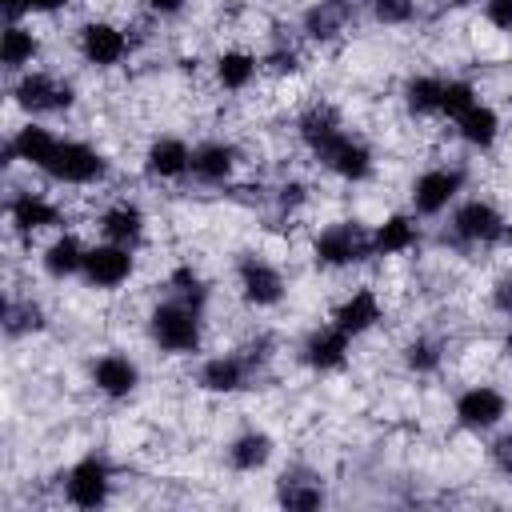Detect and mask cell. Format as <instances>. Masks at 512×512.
<instances>
[{"label": "cell", "instance_id": "obj_1", "mask_svg": "<svg viewBox=\"0 0 512 512\" xmlns=\"http://www.w3.org/2000/svg\"><path fill=\"white\" fill-rule=\"evenodd\" d=\"M148 340L164 356H192L204 344V312H196V308L164 296L148 312Z\"/></svg>", "mask_w": 512, "mask_h": 512}, {"label": "cell", "instance_id": "obj_2", "mask_svg": "<svg viewBox=\"0 0 512 512\" xmlns=\"http://www.w3.org/2000/svg\"><path fill=\"white\" fill-rule=\"evenodd\" d=\"M108 156L96 148V144H88V140H68V136H60L56 140V148H52V156L44 160V176L52 180V184H68V188H92V184H100V180H108Z\"/></svg>", "mask_w": 512, "mask_h": 512}, {"label": "cell", "instance_id": "obj_3", "mask_svg": "<svg viewBox=\"0 0 512 512\" xmlns=\"http://www.w3.org/2000/svg\"><path fill=\"white\" fill-rule=\"evenodd\" d=\"M264 348H268V344L260 340V344H248V348H240V352L208 356V360L196 368V384H200L204 392H212V396H232V392L252 388V380H256L260 364L268 360V352H264Z\"/></svg>", "mask_w": 512, "mask_h": 512}, {"label": "cell", "instance_id": "obj_4", "mask_svg": "<svg viewBox=\"0 0 512 512\" xmlns=\"http://www.w3.org/2000/svg\"><path fill=\"white\" fill-rule=\"evenodd\" d=\"M312 260H316V268H328V272L364 264V260H372V232H364L352 220H336L312 236Z\"/></svg>", "mask_w": 512, "mask_h": 512}, {"label": "cell", "instance_id": "obj_5", "mask_svg": "<svg viewBox=\"0 0 512 512\" xmlns=\"http://www.w3.org/2000/svg\"><path fill=\"white\" fill-rule=\"evenodd\" d=\"M12 100L16 108H24L28 116H60L76 104V88L72 80L56 76V72H44V68H28L16 76L12 84Z\"/></svg>", "mask_w": 512, "mask_h": 512}, {"label": "cell", "instance_id": "obj_6", "mask_svg": "<svg viewBox=\"0 0 512 512\" xmlns=\"http://www.w3.org/2000/svg\"><path fill=\"white\" fill-rule=\"evenodd\" d=\"M64 500L80 512H96L112 500V464L100 452L80 456L68 472H64Z\"/></svg>", "mask_w": 512, "mask_h": 512}, {"label": "cell", "instance_id": "obj_7", "mask_svg": "<svg viewBox=\"0 0 512 512\" xmlns=\"http://www.w3.org/2000/svg\"><path fill=\"white\" fill-rule=\"evenodd\" d=\"M76 52L88 68H120L132 56V36L112 20H84L76 28Z\"/></svg>", "mask_w": 512, "mask_h": 512}, {"label": "cell", "instance_id": "obj_8", "mask_svg": "<svg viewBox=\"0 0 512 512\" xmlns=\"http://www.w3.org/2000/svg\"><path fill=\"white\" fill-rule=\"evenodd\" d=\"M504 212L492 200H460L452 208V240L464 248H492L496 240H504Z\"/></svg>", "mask_w": 512, "mask_h": 512}, {"label": "cell", "instance_id": "obj_9", "mask_svg": "<svg viewBox=\"0 0 512 512\" xmlns=\"http://www.w3.org/2000/svg\"><path fill=\"white\" fill-rule=\"evenodd\" d=\"M236 288H240V300L248 308H276L288 296L284 272L268 256H256V252H244L236 260Z\"/></svg>", "mask_w": 512, "mask_h": 512}, {"label": "cell", "instance_id": "obj_10", "mask_svg": "<svg viewBox=\"0 0 512 512\" xmlns=\"http://www.w3.org/2000/svg\"><path fill=\"white\" fill-rule=\"evenodd\" d=\"M464 192V168L456 164H436V168H424L416 180H412V212L416 216H440L448 212Z\"/></svg>", "mask_w": 512, "mask_h": 512}, {"label": "cell", "instance_id": "obj_11", "mask_svg": "<svg viewBox=\"0 0 512 512\" xmlns=\"http://www.w3.org/2000/svg\"><path fill=\"white\" fill-rule=\"evenodd\" d=\"M132 252H136V248H124V244H112V240L92 244L88 256H84L80 280H84L88 288H96V292H116V288H124V284L136 276V256H132Z\"/></svg>", "mask_w": 512, "mask_h": 512}, {"label": "cell", "instance_id": "obj_12", "mask_svg": "<svg viewBox=\"0 0 512 512\" xmlns=\"http://www.w3.org/2000/svg\"><path fill=\"white\" fill-rule=\"evenodd\" d=\"M316 160H320L332 176H340V180H348V184H364V180L376 172V156H372L368 140L356 136V132H344V128L316 152Z\"/></svg>", "mask_w": 512, "mask_h": 512}, {"label": "cell", "instance_id": "obj_13", "mask_svg": "<svg viewBox=\"0 0 512 512\" xmlns=\"http://www.w3.org/2000/svg\"><path fill=\"white\" fill-rule=\"evenodd\" d=\"M452 416H456V424L464 428V432H492L504 416H508V396L496 388V384H472V388H464L460 396H456V404H452Z\"/></svg>", "mask_w": 512, "mask_h": 512}, {"label": "cell", "instance_id": "obj_14", "mask_svg": "<svg viewBox=\"0 0 512 512\" xmlns=\"http://www.w3.org/2000/svg\"><path fill=\"white\" fill-rule=\"evenodd\" d=\"M8 224L20 232V236H36V232H52L64 224V208L44 196V192H32V188H20L8 196Z\"/></svg>", "mask_w": 512, "mask_h": 512}, {"label": "cell", "instance_id": "obj_15", "mask_svg": "<svg viewBox=\"0 0 512 512\" xmlns=\"http://www.w3.org/2000/svg\"><path fill=\"white\" fill-rule=\"evenodd\" d=\"M88 380L108 400H128L140 388V364L128 352H100L88 364Z\"/></svg>", "mask_w": 512, "mask_h": 512}, {"label": "cell", "instance_id": "obj_16", "mask_svg": "<svg viewBox=\"0 0 512 512\" xmlns=\"http://www.w3.org/2000/svg\"><path fill=\"white\" fill-rule=\"evenodd\" d=\"M236 168H240V148L232 140H200L192 148V180L204 188L232 184Z\"/></svg>", "mask_w": 512, "mask_h": 512}, {"label": "cell", "instance_id": "obj_17", "mask_svg": "<svg viewBox=\"0 0 512 512\" xmlns=\"http://www.w3.org/2000/svg\"><path fill=\"white\" fill-rule=\"evenodd\" d=\"M348 352H352V336H348L344 328H336L332 320H328V324H316V328L300 340V360H304L312 372H336V368H344Z\"/></svg>", "mask_w": 512, "mask_h": 512}, {"label": "cell", "instance_id": "obj_18", "mask_svg": "<svg viewBox=\"0 0 512 512\" xmlns=\"http://www.w3.org/2000/svg\"><path fill=\"white\" fill-rule=\"evenodd\" d=\"M144 172L156 184H176V180L192 176V144L180 136H156L144 148Z\"/></svg>", "mask_w": 512, "mask_h": 512}, {"label": "cell", "instance_id": "obj_19", "mask_svg": "<svg viewBox=\"0 0 512 512\" xmlns=\"http://www.w3.org/2000/svg\"><path fill=\"white\" fill-rule=\"evenodd\" d=\"M380 320H384V304H380L376 288H352V292L332 308V324L344 328L352 340L364 336V332H372Z\"/></svg>", "mask_w": 512, "mask_h": 512}, {"label": "cell", "instance_id": "obj_20", "mask_svg": "<svg viewBox=\"0 0 512 512\" xmlns=\"http://www.w3.org/2000/svg\"><path fill=\"white\" fill-rule=\"evenodd\" d=\"M96 228H100L104 240L124 244V248H136V244L144 240V232H148V220H144V208H140V204L116 200V204H108V208L100 212Z\"/></svg>", "mask_w": 512, "mask_h": 512}, {"label": "cell", "instance_id": "obj_21", "mask_svg": "<svg viewBox=\"0 0 512 512\" xmlns=\"http://www.w3.org/2000/svg\"><path fill=\"white\" fill-rule=\"evenodd\" d=\"M56 132L52 128H44V124H36V120H28L24 128H16L12 132V140L4 144V160L12 164V160H20V164H28V168H44V160L52 156V148H56Z\"/></svg>", "mask_w": 512, "mask_h": 512}, {"label": "cell", "instance_id": "obj_22", "mask_svg": "<svg viewBox=\"0 0 512 512\" xmlns=\"http://www.w3.org/2000/svg\"><path fill=\"white\" fill-rule=\"evenodd\" d=\"M84 256H88V244L72 232H60L48 240V248L40 252V268L48 280H72L84 272Z\"/></svg>", "mask_w": 512, "mask_h": 512}, {"label": "cell", "instance_id": "obj_23", "mask_svg": "<svg viewBox=\"0 0 512 512\" xmlns=\"http://www.w3.org/2000/svg\"><path fill=\"white\" fill-rule=\"evenodd\" d=\"M420 244V224L408 212H392L372 228V256H404Z\"/></svg>", "mask_w": 512, "mask_h": 512}, {"label": "cell", "instance_id": "obj_24", "mask_svg": "<svg viewBox=\"0 0 512 512\" xmlns=\"http://www.w3.org/2000/svg\"><path fill=\"white\" fill-rule=\"evenodd\" d=\"M456 136L468 144V148H476V152H488L496 140H500V112L492 108V104H484V100H476L468 112H460L456 120Z\"/></svg>", "mask_w": 512, "mask_h": 512}, {"label": "cell", "instance_id": "obj_25", "mask_svg": "<svg viewBox=\"0 0 512 512\" xmlns=\"http://www.w3.org/2000/svg\"><path fill=\"white\" fill-rule=\"evenodd\" d=\"M272 456H276V440L264 428H244L228 444V464L236 472H260L272 464Z\"/></svg>", "mask_w": 512, "mask_h": 512}, {"label": "cell", "instance_id": "obj_26", "mask_svg": "<svg viewBox=\"0 0 512 512\" xmlns=\"http://www.w3.org/2000/svg\"><path fill=\"white\" fill-rule=\"evenodd\" d=\"M348 16H352L348 0H316V4L300 16V32H304L312 44H328V40H336V36L344 32Z\"/></svg>", "mask_w": 512, "mask_h": 512}, {"label": "cell", "instance_id": "obj_27", "mask_svg": "<svg viewBox=\"0 0 512 512\" xmlns=\"http://www.w3.org/2000/svg\"><path fill=\"white\" fill-rule=\"evenodd\" d=\"M344 128V120H340V112L332 108V104H308L304 112H300V120H296V136H300V144L316 156L336 132Z\"/></svg>", "mask_w": 512, "mask_h": 512}, {"label": "cell", "instance_id": "obj_28", "mask_svg": "<svg viewBox=\"0 0 512 512\" xmlns=\"http://www.w3.org/2000/svg\"><path fill=\"white\" fill-rule=\"evenodd\" d=\"M212 72H216V84L224 92H244V88H252V80L260 72V60L248 48H224L212 60Z\"/></svg>", "mask_w": 512, "mask_h": 512}, {"label": "cell", "instance_id": "obj_29", "mask_svg": "<svg viewBox=\"0 0 512 512\" xmlns=\"http://www.w3.org/2000/svg\"><path fill=\"white\" fill-rule=\"evenodd\" d=\"M40 56V36L24 24V20H8L4 24V44H0V60L8 72H28V64Z\"/></svg>", "mask_w": 512, "mask_h": 512}, {"label": "cell", "instance_id": "obj_30", "mask_svg": "<svg viewBox=\"0 0 512 512\" xmlns=\"http://www.w3.org/2000/svg\"><path fill=\"white\" fill-rule=\"evenodd\" d=\"M404 108L408 116H440V96H444V76H432V72H420V76H408L404 88Z\"/></svg>", "mask_w": 512, "mask_h": 512}, {"label": "cell", "instance_id": "obj_31", "mask_svg": "<svg viewBox=\"0 0 512 512\" xmlns=\"http://www.w3.org/2000/svg\"><path fill=\"white\" fill-rule=\"evenodd\" d=\"M44 324H48V316H44V308L32 296H8V304H4V332H8V340L36 336V332H44Z\"/></svg>", "mask_w": 512, "mask_h": 512}, {"label": "cell", "instance_id": "obj_32", "mask_svg": "<svg viewBox=\"0 0 512 512\" xmlns=\"http://www.w3.org/2000/svg\"><path fill=\"white\" fill-rule=\"evenodd\" d=\"M168 296L172 300H180V304H188V308H196V312H204L208 308V280L192 268V264H180V268H172V276H168Z\"/></svg>", "mask_w": 512, "mask_h": 512}, {"label": "cell", "instance_id": "obj_33", "mask_svg": "<svg viewBox=\"0 0 512 512\" xmlns=\"http://www.w3.org/2000/svg\"><path fill=\"white\" fill-rule=\"evenodd\" d=\"M400 356H404V368H408V372L432 376V372L444 364V344H440L436 336H412Z\"/></svg>", "mask_w": 512, "mask_h": 512}, {"label": "cell", "instance_id": "obj_34", "mask_svg": "<svg viewBox=\"0 0 512 512\" xmlns=\"http://www.w3.org/2000/svg\"><path fill=\"white\" fill-rule=\"evenodd\" d=\"M276 500H280L284 508L308 512V508H320V504H324V488H320V480H312V476H284Z\"/></svg>", "mask_w": 512, "mask_h": 512}, {"label": "cell", "instance_id": "obj_35", "mask_svg": "<svg viewBox=\"0 0 512 512\" xmlns=\"http://www.w3.org/2000/svg\"><path fill=\"white\" fill-rule=\"evenodd\" d=\"M476 100H480V92H476L472 80H464V76H448V80H444V96H440V116L456 120V116L468 112Z\"/></svg>", "mask_w": 512, "mask_h": 512}, {"label": "cell", "instance_id": "obj_36", "mask_svg": "<svg viewBox=\"0 0 512 512\" xmlns=\"http://www.w3.org/2000/svg\"><path fill=\"white\" fill-rule=\"evenodd\" d=\"M368 12L384 28H404L416 16V0H368Z\"/></svg>", "mask_w": 512, "mask_h": 512}, {"label": "cell", "instance_id": "obj_37", "mask_svg": "<svg viewBox=\"0 0 512 512\" xmlns=\"http://www.w3.org/2000/svg\"><path fill=\"white\" fill-rule=\"evenodd\" d=\"M260 68H268L272 76H296V72H300V52H296V44H288V40H276V44L264 52Z\"/></svg>", "mask_w": 512, "mask_h": 512}, {"label": "cell", "instance_id": "obj_38", "mask_svg": "<svg viewBox=\"0 0 512 512\" xmlns=\"http://www.w3.org/2000/svg\"><path fill=\"white\" fill-rule=\"evenodd\" d=\"M68 8V0H4V20H24V16H56Z\"/></svg>", "mask_w": 512, "mask_h": 512}, {"label": "cell", "instance_id": "obj_39", "mask_svg": "<svg viewBox=\"0 0 512 512\" xmlns=\"http://www.w3.org/2000/svg\"><path fill=\"white\" fill-rule=\"evenodd\" d=\"M304 204H308V184H304V180H284V184L276 188V208H280L284 216L300 212Z\"/></svg>", "mask_w": 512, "mask_h": 512}, {"label": "cell", "instance_id": "obj_40", "mask_svg": "<svg viewBox=\"0 0 512 512\" xmlns=\"http://www.w3.org/2000/svg\"><path fill=\"white\" fill-rule=\"evenodd\" d=\"M488 460H492V468H496L500 476L512 480V432H500V436L488 444Z\"/></svg>", "mask_w": 512, "mask_h": 512}, {"label": "cell", "instance_id": "obj_41", "mask_svg": "<svg viewBox=\"0 0 512 512\" xmlns=\"http://www.w3.org/2000/svg\"><path fill=\"white\" fill-rule=\"evenodd\" d=\"M488 300H492V308H496L500 316H508V320H512V272H504V276H496V280H492Z\"/></svg>", "mask_w": 512, "mask_h": 512}, {"label": "cell", "instance_id": "obj_42", "mask_svg": "<svg viewBox=\"0 0 512 512\" xmlns=\"http://www.w3.org/2000/svg\"><path fill=\"white\" fill-rule=\"evenodd\" d=\"M484 20L496 32H512V0H484Z\"/></svg>", "mask_w": 512, "mask_h": 512}, {"label": "cell", "instance_id": "obj_43", "mask_svg": "<svg viewBox=\"0 0 512 512\" xmlns=\"http://www.w3.org/2000/svg\"><path fill=\"white\" fill-rule=\"evenodd\" d=\"M144 8L152 16H160V20H172V16H180L188 8V0H144Z\"/></svg>", "mask_w": 512, "mask_h": 512}, {"label": "cell", "instance_id": "obj_44", "mask_svg": "<svg viewBox=\"0 0 512 512\" xmlns=\"http://www.w3.org/2000/svg\"><path fill=\"white\" fill-rule=\"evenodd\" d=\"M500 348H504V356H512V320H508V332H504V340H500Z\"/></svg>", "mask_w": 512, "mask_h": 512}, {"label": "cell", "instance_id": "obj_45", "mask_svg": "<svg viewBox=\"0 0 512 512\" xmlns=\"http://www.w3.org/2000/svg\"><path fill=\"white\" fill-rule=\"evenodd\" d=\"M440 4H448V8H464V4H472V0H440Z\"/></svg>", "mask_w": 512, "mask_h": 512}, {"label": "cell", "instance_id": "obj_46", "mask_svg": "<svg viewBox=\"0 0 512 512\" xmlns=\"http://www.w3.org/2000/svg\"><path fill=\"white\" fill-rule=\"evenodd\" d=\"M504 240H508V244H512V220H508V224H504Z\"/></svg>", "mask_w": 512, "mask_h": 512}]
</instances>
